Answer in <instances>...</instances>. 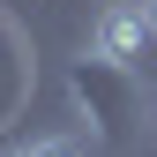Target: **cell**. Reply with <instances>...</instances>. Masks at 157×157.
Returning <instances> with one entry per match:
<instances>
[{
    "mask_svg": "<svg viewBox=\"0 0 157 157\" xmlns=\"http://www.w3.org/2000/svg\"><path fill=\"white\" fill-rule=\"evenodd\" d=\"M150 37H157V23H150V8H142V0H112V8L90 23V60L135 67V60L150 52Z\"/></svg>",
    "mask_w": 157,
    "mask_h": 157,
    "instance_id": "6da1fadb",
    "label": "cell"
},
{
    "mask_svg": "<svg viewBox=\"0 0 157 157\" xmlns=\"http://www.w3.org/2000/svg\"><path fill=\"white\" fill-rule=\"evenodd\" d=\"M23 157H82V135H30Z\"/></svg>",
    "mask_w": 157,
    "mask_h": 157,
    "instance_id": "7a4b0ae2",
    "label": "cell"
},
{
    "mask_svg": "<svg viewBox=\"0 0 157 157\" xmlns=\"http://www.w3.org/2000/svg\"><path fill=\"white\" fill-rule=\"evenodd\" d=\"M142 8H150V23H157V0H142Z\"/></svg>",
    "mask_w": 157,
    "mask_h": 157,
    "instance_id": "3957f363",
    "label": "cell"
},
{
    "mask_svg": "<svg viewBox=\"0 0 157 157\" xmlns=\"http://www.w3.org/2000/svg\"><path fill=\"white\" fill-rule=\"evenodd\" d=\"M8 157H23V150H8Z\"/></svg>",
    "mask_w": 157,
    "mask_h": 157,
    "instance_id": "277c9868",
    "label": "cell"
}]
</instances>
